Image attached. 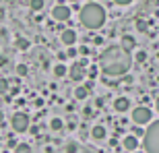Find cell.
<instances>
[{"instance_id":"obj_9","label":"cell","mask_w":159,"mask_h":153,"mask_svg":"<svg viewBox=\"0 0 159 153\" xmlns=\"http://www.w3.org/2000/svg\"><path fill=\"white\" fill-rule=\"evenodd\" d=\"M128 108H130V100H128V97H118V100L114 101V110L120 112V114L128 112Z\"/></svg>"},{"instance_id":"obj_11","label":"cell","mask_w":159,"mask_h":153,"mask_svg":"<svg viewBox=\"0 0 159 153\" xmlns=\"http://www.w3.org/2000/svg\"><path fill=\"white\" fill-rule=\"evenodd\" d=\"M91 139H93V141H103V139H106V128H103L101 124L93 126V128H91Z\"/></svg>"},{"instance_id":"obj_24","label":"cell","mask_w":159,"mask_h":153,"mask_svg":"<svg viewBox=\"0 0 159 153\" xmlns=\"http://www.w3.org/2000/svg\"><path fill=\"white\" fill-rule=\"evenodd\" d=\"M136 27H139V31H147L149 29V25L145 23V21H136Z\"/></svg>"},{"instance_id":"obj_10","label":"cell","mask_w":159,"mask_h":153,"mask_svg":"<svg viewBox=\"0 0 159 153\" xmlns=\"http://www.w3.org/2000/svg\"><path fill=\"white\" fill-rule=\"evenodd\" d=\"M122 145H124V149H128V151H134L136 147H139V137L136 135H128L126 139L122 141Z\"/></svg>"},{"instance_id":"obj_12","label":"cell","mask_w":159,"mask_h":153,"mask_svg":"<svg viewBox=\"0 0 159 153\" xmlns=\"http://www.w3.org/2000/svg\"><path fill=\"white\" fill-rule=\"evenodd\" d=\"M87 95H89V87H85V85H79L77 89H75V100H87Z\"/></svg>"},{"instance_id":"obj_27","label":"cell","mask_w":159,"mask_h":153,"mask_svg":"<svg viewBox=\"0 0 159 153\" xmlns=\"http://www.w3.org/2000/svg\"><path fill=\"white\" fill-rule=\"evenodd\" d=\"M116 4H128V2H132V0H114Z\"/></svg>"},{"instance_id":"obj_25","label":"cell","mask_w":159,"mask_h":153,"mask_svg":"<svg viewBox=\"0 0 159 153\" xmlns=\"http://www.w3.org/2000/svg\"><path fill=\"white\" fill-rule=\"evenodd\" d=\"M66 56H68V58H75V56H77V50H75V48H68V52H66Z\"/></svg>"},{"instance_id":"obj_3","label":"cell","mask_w":159,"mask_h":153,"mask_svg":"<svg viewBox=\"0 0 159 153\" xmlns=\"http://www.w3.org/2000/svg\"><path fill=\"white\" fill-rule=\"evenodd\" d=\"M143 147L147 153H159V122H151L143 137Z\"/></svg>"},{"instance_id":"obj_2","label":"cell","mask_w":159,"mask_h":153,"mask_svg":"<svg viewBox=\"0 0 159 153\" xmlns=\"http://www.w3.org/2000/svg\"><path fill=\"white\" fill-rule=\"evenodd\" d=\"M81 23L87 29H99L101 25L106 23V11H103V6L97 4V2L85 4L81 11Z\"/></svg>"},{"instance_id":"obj_21","label":"cell","mask_w":159,"mask_h":153,"mask_svg":"<svg viewBox=\"0 0 159 153\" xmlns=\"http://www.w3.org/2000/svg\"><path fill=\"white\" fill-rule=\"evenodd\" d=\"M99 71H101V68H97V66L93 64V66H89V71H87V75H89V76H97V72H99Z\"/></svg>"},{"instance_id":"obj_5","label":"cell","mask_w":159,"mask_h":153,"mask_svg":"<svg viewBox=\"0 0 159 153\" xmlns=\"http://www.w3.org/2000/svg\"><path fill=\"white\" fill-rule=\"evenodd\" d=\"M11 126H12L15 132H25V130H29V116L23 114V112H17L11 118Z\"/></svg>"},{"instance_id":"obj_20","label":"cell","mask_w":159,"mask_h":153,"mask_svg":"<svg viewBox=\"0 0 159 153\" xmlns=\"http://www.w3.org/2000/svg\"><path fill=\"white\" fill-rule=\"evenodd\" d=\"M136 60H139V62H145V60H147V52H145V50H139V52H136Z\"/></svg>"},{"instance_id":"obj_26","label":"cell","mask_w":159,"mask_h":153,"mask_svg":"<svg viewBox=\"0 0 159 153\" xmlns=\"http://www.w3.org/2000/svg\"><path fill=\"white\" fill-rule=\"evenodd\" d=\"M134 135L136 137H145V132H143V128L139 126V124H136V128H134Z\"/></svg>"},{"instance_id":"obj_28","label":"cell","mask_w":159,"mask_h":153,"mask_svg":"<svg viewBox=\"0 0 159 153\" xmlns=\"http://www.w3.org/2000/svg\"><path fill=\"white\" fill-rule=\"evenodd\" d=\"M155 108H157V112H159V97L155 100Z\"/></svg>"},{"instance_id":"obj_23","label":"cell","mask_w":159,"mask_h":153,"mask_svg":"<svg viewBox=\"0 0 159 153\" xmlns=\"http://www.w3.org/2000/svg\"><path fill=\"white\" fill-rule=\"evenodd\" d=\"M77 143H68V145H66V153H77Z\"/></svg>"},{"instance_id":"obj_29","label":"cell","mask_w":159,"mask_h":153,"mask_svg":"<svg viewBox=\"0 0 159 153\" xmlns=\"http://www.w3.org/2000/svg\"><path fill=\"white\" fill-rule=\"evenodd\" d=\"M68 2H79V0H68Z\"/></svg>"},{"instance_id":"obj_15","label":"cell","mask_w":159,"mask_h":153,"mask_svg":"<svg viewBox=\"0 0 159 153\" xmlns=\"http://www.w3.org/2000/svg\"><path fill=\"white\" fill-rule=\"evenodd\" d=\"M54 75H56V76H66V75H68V68H66V66L60 62V64L54 66Z\"/></svg>"},{"instance_id":"obj_16","label":"cell","mask_w":159,"mask_h":153,"mask_svg":"<svg viewBox=\"0 0 159 153\" xmlns=\"http://www.w3.org/2000/svg\"><path fill=\"white\" fill-rule=\"evenodd\" d=\"M15 153H31V147L27 145V143H19L17 149H15Z\"/></svg>"},{"instance_id":"obj_13","label":"cell","mask_w":159,"mask_h":153,"mask_svg":"<svg viewBox=\"0 0 159 153\" xmlns=\"http://www.w3.org/2000/svg\"><path fill=\"white\" fill-rule=\"evenodd\" d=\"M50 128L52 130H62L64 128V122H62V118H52V120H50Z\"/></svg>"},{"instance_id":"obj_22","label":"cell","mask_w":159,"mask_h":153,"mask_svg":"<svg viewBox=\"0 0 159 153\" xmlns=\"http://www.w3.org/2000/svg\"><path fill=\"white\" fill-rule=\"evenodd\" d=\"M17 75L19 76H25V75H27V66H25V64H19L17 66Z\"/></svg>"},{"instance_id":"obj_6","label":"cell","mask_w":159,"mask_h":153,"mask_svg":"<svg viewBox=\"0 0 159 153\" xmlns=\"http://www.w3.org/2000/svg\"><path fill=\"white\" fill-rule=\"evenodd\" d=\"M85 66H87V62H85V60L75 62V64L68 68V76H70L75 83H81L83 79H85V75H87V72H85Z\"/></svg>"},{"instance_id":"obj_19","label":"cell","mask_w":159,"mask_h":153,"mask_svg":"<svg viewBox=\"0 0 159 153\" xmlns=\"http://www.w3.org/2000/svg\"><path fill=\"white\" fill-rule=\"evenodd\" d=\"M8 91V81L6 79H0V95H4Z\"/></svg>"},{"instance_id":"obj_1","label":"cell","mask_w":159,"mask_h":153,"mask_svg":"<svg viewBox=\"0 0 159 153\" xmlns=\"http://www.w3.org/2000/svg\"><path fill=\"white\" fill-rule=\"evenodd\" d=\"M132 56L122 46H110L99 56V68L106 76H122L130 71Z\"/></svg>"},{"instance_id":"obj_18","label":"cell","mask_w":159,"mask_h":153,"mask_svg":"<svg viewBox=\"0 0 159 153\" xmlns=\"http://www.w3.org/2000/svg\"><path fill=\"white\" fill-rule=\"evenodd\" d=\"M15 46H17L19 50H27V48H29V41L25 39V37H19V39H17V44H15Z\"/></svg>"},{"instance_id":"obj_7","label":"cell","mask_w":159,"mask_h":153,"mask_svg":"<svg viewBox=\"0 0 159 153\" xmlns=\"http://www.w3.org/2000/svg\"><path fill=\"white\" fill-rule=\"evenodd\" d=\"M52 17L56 19V21H60V23L68 21V19H70V6H64V4L54 6L52 8Z\"/></svg>"},{"instance_id":"obj_4","label":"cell","mask_w":159,"mask_h":153,"mask_svg":"<svg viewBox=\"0 0 159 153\" xmlns=\"http://www.w3.org/2000/svg\"><path fill=\"white\" fill-rule=\"evenodd\" d=\"M151 118H153V114H151V110H149L147 106H139L132 110V122L139 124V126H145V124L151 122Z\"/></svg>"},{"instance_id":"obj_30","label":"cell","mask_w":159,"mask_h":153,"mask_svg":"<svg viewBox=\"0 0 159 153\" xmlns=\"http://www.w3.org/2000/svg\"><path fill=\"white\" fill-rule=\"evenodd\" d=\"M0 122H2V112H0Z\"/></svg>"},{"instance_id":"obj_17","label":"cell","mask_w":159,"mask_h":153,"mask_svg":"<svg viewBox=\"0 0 159 153\" xmlns=\"http://www.w3.org/2000/svg\"><path fill=\"white\" fill-rule=\"evenodd\" d=\"M29 6H31V11H41V8H43V0H31L29 2Z\"/></svg>"},{"instance_id":"obj_8","label":"cell","mask_w":159,"mask_h":153,"mask_svg":"<svg viewBox=\"0 0 159 153\" xmlns=\"http://www.w3.org/2000/svg\"><path fill=\"white\" fill-rule=\"evenodd\" d=\"M60 39H62V44H64V46H75V44H77V33H75V31L72 29H64L62 31V35H60Z\"/></svg>"},{"instance_id":"obj_14","label":"cell","mask_w":159,"mask_h":153,"mask_svg":"<svg viewBox=\"0 0 159 153\" xmlns=\"http://www.w3.org/2000/svg\"><path fill=\"white\" fill-rule=\"evenodd\" d=\"M122 48H126V50H132V48H134V37L132 35H124L122 37Z\"/></svg>"}]
</instances>
